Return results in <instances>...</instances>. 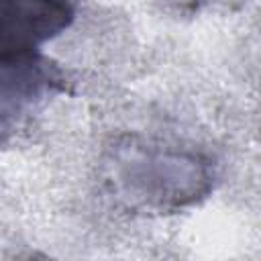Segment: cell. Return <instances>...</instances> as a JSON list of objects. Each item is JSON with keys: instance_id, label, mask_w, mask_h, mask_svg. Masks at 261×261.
I'll use <instances>...</instances> for the list:
<instances>
[{"instance_id": "cell-1", "label": "cell", "mask_w": 261, "mask_h": 261, "mask_svg": "<svg viewBox=\"0 0 261 261\" xmlns=\"http://www.w3.org/2000/svg\"><path fill=\"white\" fill-rule=\"evenodd\" d=\"M114 192L137 208L175 210L208 194L210 165L196 153L151 145L118 147L108 163Z\"/></svg>"}, {"instance_id": "cell-2", "label": "cell", "mask_w": 261, "mask_h": 261, "mask_svg": "<svg viewBox=\"0 0 261 261\" xmlns=\"http://www.w3.org/2000/svg\"><path fill=\"white\" fill-rule=\"evenodd\" d=\"M63 90L65 75L39 53L0 63V141L12 137L39 106Z\"/></svg>"}, {"instance_id": "cell-3", "label": "cell", "mask_w": 261, "mask_h": 261, "mask_svg": "<svg viewBox=\"0 0 261 261\" xmlns=\"http://www.w3.org/2000/svg\"><path fill=\"white\" fill-rule=\"evenodd\" d=\"M67 0H0V63L33 55L73 22Z\"/></svg>"}]
</instances>
